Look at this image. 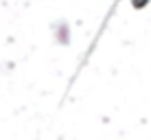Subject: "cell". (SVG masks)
Instances as JSON below:
<instances>
[]
</instances>
